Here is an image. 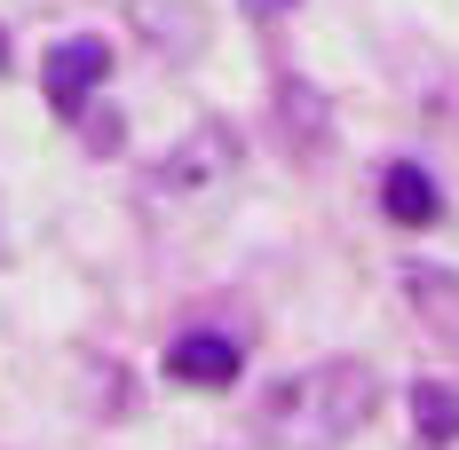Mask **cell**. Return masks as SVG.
<instances>
[{
	"mask_svg": "<svg viewBox=\"0 0 459 450\" xmlns=\"http://www.w3.org/2000/svg\"><path fill=\"white\" fill-rule=\"evenodd\" d=\"M380 411V371L357 356H325L262 395V443L270 450H341Z\"/></svg>",
	"mask_w": 459,
	"mask_h": 450,
	"instance_id": "1",
	"label": "cell"
},
{
	"mask_svg": "<svg viewBox=\"0 0 459 450\" xmlns=\"http://www.w3.org/2000/svg\"><path fill=\"white\" fill-rule=\"evenodd\" d=\"M111 80V47L103 40H64V47H48V72H40V88L48 103L64 111V119H80L88 111V95Z\"/></svg>",
	"mask_w": 459,
	"mask_h": 450,
	"instance_id": "2",
	"label": "cell"
},
{
	"mask_svg": "<svg viewBox=\"0 0 459 450\" xmlns=\"http://www.w3.org/2000/svg\"><path fill=\"white\" fill-rule=\"evenodd\" d=\"M230 166H238V135H230V127H198V135L159 166V190H167V198H190V190L222 182Z\"/></svg>",
	"mask_w": 459,
	"mask_h": 450,
	"instance_id": "3",
	"label": "cell"
},
{
	"mask_svg": "<svg viewBox=\"0 0 459 450\" xmlns=\"http://www.w3.org/2000/svg\"><path fill=\"white\" fill-rule=\"evenodd\" d=\"M277 135L293 158H325V142H333V119H325V95L309 80H277Z\"/></svg>",
	"mask_w": 459,
	"mask_h": 450,
	"instance_id": "4",
	"label": "cell"
},
{
	"mask_svg": "<svg viewBox=\"0 0 459 450\" xmlns=\"http://www.w3.org/2000/svg\"><path fill=\"white\" fill-rule=\"evenodd\" d=\"M404 301H412V316L436 332V340H452V348H459V269H444V261H412V269H404Z\"/></svg>",
	"mask_w": 459,
	"mask_h": 450,
	"instance_id": "5",
	"label": "cell"
},
{
	"mask_svg": "<svg viewBox=\"0 0 459 450\" xmlns=\"http://www.w3.org/2000/svg\"><path fill=\"white\" fill-rule=\"evenodd\" d=\"M380 214H388L396 229H428L436 214H444V190H436V182L420 174L412 158H396V166L380 174Z\"/></svg>",
	"mask_w": 459,
	"mask_h": 450,
	"instance_id": "6",
	"label": "cell"
},
{
	"mask_svg": "<svg viewBox=\"0 0 459 450\" xmlns=\"http://www.w3.org/2000/svg\"><path fill=\"white\" fill-rule=\"evenodd\" d=\"M167 371L190 379V387H230L238 379V340H222V332H183L167 348Z\"/></svg>",
	"mask_w": 459,
	"mask_h": 450,
	"instance_id": "7",
	"label": "cell"
},
{
	"mask_svg": "<svg viewBox=\"0 0 459 450\" xmlns=\"http://www.w3.org/2000/svg\"><path fill=\"white\" fill-rule=\"evenodd\" d=\"M412 435L428 450H452L459 443V395L444 387V379H420L412 387Z\"/></svg>",
	"mask_w": 459,
	"mask_h": 450,
	"instance_id": "8",
	"label": "cell"
},
{
	"mask_svg": "<svg viewBox=\"0 0 459 450\" xmlns=\"http://www.w3.org/2000/svg\"><path fill=\"white\" fill-rule=\"evenodd\" d=\"M293 0H246V16H285Z\"/></svg>",
	"mask_w": 459,
	"mask_h": 450,
	"instance_id": "9",
	"label": "cell"
},
{
	"mask_svg": "<svg viewBox=\"0 0 459 450\" xmlns=\"http://www.w3.org/2000/svg\"><path fill=\"white\" fill-rule=\"evenodd\" d=\"M0 64H8V40H0Z\"/></svg>",
	"mask_w": 459,
	"mask_h": 450,
	"instance_id": "10",
	"label": "cell"
}]
</instances>
